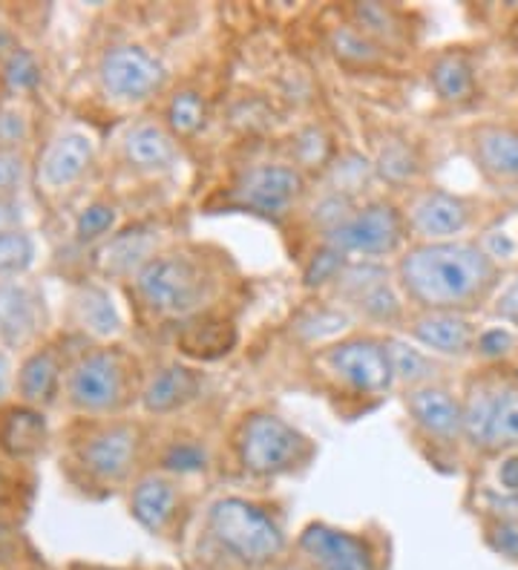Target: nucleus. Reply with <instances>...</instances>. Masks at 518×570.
I'll return each mask as SVG.
<instances>
[{
    "mask_svg": "<svg viewBox=\"0 0 518 570\" xmlns=\"http://www.w3.org/2000/svg\"><path fill=\"white\" fill-rule=\"evenodd\" d=\"M394 279L418 312L472 314L496 297L501 268L472 239L414 243L394 265Z\"/></svg>",
    "mask_w": 518,
    "mask_h": 570,
    "instance_id": "obj_1",
    "label": "nucleus"
},
{
    "mask_svg": "<svg viewBox=\"0 0 518 570\" xmlns=\"http://www.w3.org/2000/svg\"><path fill=\"white\" fill-rule=\"evenodd\" d=\"M141 452L145 430L130 417H72L61 473L84 493L113 495L136 481Z\"/></svg>",
    "mask_w": 518,
    "mask_h": 570,
    "instance_id": "obj_2",
    "label": "nucleus"
},
{
    "mask_svg": "<svg viewBox=\"0 0 518 570\" xmlns=\"http://www.w3.org/2000/svg\"><path fill=\"white\" fill-rule=\"evenodd\" d=\"M145 375L136 357L118 343H84L69 363L61 404L72 417H125L138 404Z\"/></svg>",
    "mask_w": 518,
    "mask_h": 570,
    "instance_id": "obj_3",
    "label": "nucleus"
},
{
    "mask_svg": "<svg viewBox=\"0 0 518 570\" xmlns=\"http://www.w3.org/2000/svg\"><path fill=\"white\" fill-rule=\"evenodd\" d=\"M130 292L150 317L190 321L216 299L219 274L196 250L165 248L130 279Z\"/></svg>",
    "mask_w": 518,
    "mask_h": 570,
    "instance_id": "obj_4",
    "label": "nucleus"
},
{
    "mask_svg": "<svg viewBox=\"0 0 518 570\" xmlns=\"http://www.w3.org/2000/svg\"><path fill=\"white\" fill-rule=\"evenodd\" d=\"M205 530L219 553L245 570H268L289 548L283 522L265 504L245 495H222L211 501Z\"/></svg>",
    "mask_w": 518,
    "mask_h": 570,
    "instance_id": "obj_5",
    "label": "nucleus"
},
{
    "mask_svg": "<svg viewBox=\"0 0 518 570\" xmlns=\"http://www.w3.org/2000/svg\"><path fill=\"white\" fill-rule=\"evenodd\" d=\"M234 455L240 466L254 479H283L294 475L314 459V441L289 424L276 412L256 410L242 417L234 430Z\"/></svg>",
    "mask_w": 518,
    "mask_h": 570,
    "instance_id": "obj_6",
    "label": "nucleus"
},
{
    "mask_svg": "<svg viewBox=\"0 0 518 570\" xmlns=\"http://www.w3.org/2000/svg\"><path fill=\"white\" fill-rule=\"evenodd\" d=\"M314 363L334 386L352 395H387L394 383L387 341L372 334H352V337L329 343L314 355Z\"/></svg>",
    "mask_w": 518,
    "mask_h": 570,
    "instance_id": "obj_7",
    "label": "nucleus"
},
{
    "mask_svg": "<svg viewBox=\"0 0 518 570\" xmlns=\"http://www.w3.org/2000/svg\"><path fill=\"white\" fill-rule=\"evenodd\" d=\"M96 83L118 107L147 105L167 87V67L141 43H110L96 61Z\"/></svg>",
    "mask_w": 518,
    "mask_h": 570,
    "instance_id": "obj_8",
    "label": "nucleus"
},
{
    "mask_svg": "<svg viewBox=\"0 0 518 570\" xmlns=\"http://www.w3.org/2000/svg\"><path fill=\"white\" fill-rule=\"evenodd\" d=\"M409 228L407 216L394 203L372 199L358 205L343 223L323 237L325 245L338 248L349 259H383L403 254Z\"/></svg>",
    "mask_w": 518,
    "mask_h": 570,
    "instance_id": "obj_9",
    "label": "nucleus"
},
{
    "mask_svg": "<svg viewBox=\"0 0 518 570\" xmlns=\"http://www.w3.org/2000/svg\"><path fill=\"white\" fill-rule=\"evenodd\" d=\"M96 136L84 127H61L43 141L41 154L32 161V181L49 199H61L76 190L96 167Z\"/></svg>",
    "mask_w": 518,
    "mask_h": 570,
    "instance_id": "obj_10",
    "label": "nucleus"
},
{
    "mask_svg": "<svg viewBox=\"0 0 518 570\" xmlns=\"http://www.w3.org/2000/svg\"><path fill=\"white\" fill-rule=\"evenodd\" d=\"M72 341H78V337L63 332V337L61 334L58 337H43L38 346L23 352L18 366H14V401L38 406L43 412L61 404L69 363H72L78 348L84 346V343L72 346Z\"/></svg>",
    "mask_w": 518,
    "mask_h": 570,
    "instance_id": "obj_11",
    "label": "nucleus"
},
{
    "mask_svg": "<svg viewBox=\"0 0 518 570\" xmlns=\"http://www.w3.org/2000/svg\"><path fill=\"white\" fill-rule=\"evenodd\" d=\"M332 288L366 321L380 323V326H398L407 321V308H403L407 299L401 294V285L378 259H349Z\"/></svg>",
    "mask_w": 518,
    "mask_h": 570,
    "instance_id": "obj_12",
    "label": "nucleus"
},
{
    "mask_svg": "<svg viewBox=\"0 0 518 570\" xmlns=\"http://www.w3.org/2000/svg\"><path fill=\"white\" fill-rule=\"evenodd\" d=\"M403 216L409 237L418 243H452L476 225L478 203L447 188H427L409 199Z\"/></svg>",
    "mask_w": 518,
    "mask_h": 570,
    "instance_id": "obj_13",
    "label": "nucleus"
},
{
    "mask_svg": "<svg viewBox=\"0 0 518 570\" xmlns=\"http://www.w3.org/2000/svg\"><path fill=\"white\" fill-rule=\"evenodd\" d=\"M305 194V176L297 165L285 161H263L242 170L231 199L251 214L280 219L289 214Z\"/></svg>",
    "mask_w": 518,
    "mask_h": 570,
    "instance_id": "obj_14",
    "label": "nucleus"
},
{
    "mask_svg": "<svg viewBox=\"0 0 518 570\" xmlns=\"http://www.w3.org/2000/svg\"><path fill=\"white\" fill-rule=\"evenodd\" d=\"M297 550L311 570H380L378 548L358 530L311 522L297 535Z\"/></svg>",
    "mask_w": 518,
    "mask_h": 570,
    "instance_id": "obj_15",
    "label": "nucleus"
},
{
    "mask_svg": "<svg viewBox=\"0 0 518 570\" xmlns=\"http://www.w3.org/2000/svg\"><path fill=\"white\" fill-rule=\"evenodd\" d=\"M63 312H67L63 332L84 343H92V346L116 343L125 334V317L113 299L110 285L101 279H84V283L72 285Z\"/></svg>",
    "mask_w": 518,
    "mask_h": 570,
    "instance_id": "obj_16",
    "label": "nucleus"
},
{
    "mask_svg": "<svg viewBox=\"0 0 518 570\" xmlns=\"http://www.w3.org/2000/svg\"><path fill=\"white\" fill-rule=\"evenodd\" d=\"M43 332H47L43 294L27 277L0 283V346L7 352L9 348L29 352L43 341Z\"/></svg>",
    "mask_w": 518,
    "mask_h": 570,
    "instance_id": "obj_17",
    "label": "nucleus"
},
{
    "mask_svg": "<svg viewBox=\"0 0 518 570\" xmlns=\"http://www.w3.org/2000/svg\"><path fill=\"white\" fill-rule=\"evenodd\" d=\"M159 250H165L159 228L150 223H136L130 228H118L107 243L92 248V268L101 283H110V279L130 283Z\"/></svg>",
    "mask_w": 518,
    "mask_h": 570,
    "instance_id": "obj_18",
    "label": "nucleus"
},
{
    "mask_svg": "<svg viewBox=\"0 0 518 570\" xmlns=\"http://www.w3.org/2000/svg\"><path fill=\"white\" fill-rule=\"evenodd\" d=\"M49 444H52V426L47 412L21 404L14 397L0 404V461L29 466L47 455Z\"/></svg>",
    "mask_w": 518,
    "mask_h": 570,
    "instance_id": "obj_19",
    "label": "nucleus"
},
{
    "mask_svg": "<svg viewBox=\"0 0 518 570\" xmlns=\"http://www.w3.org/2000/svg\"><path fill=\"white\" fill-rule=\"evenodd\" d=\"M409 421L429 444L436 446H458L463 441V412L461 397L443 386V383H429L418 390H407Z\"/></svg>",
    "mask_w": 518,
    "mask_h": 570,
    "instance_id": "obj_20",
    "label": "nucleus"
},
{
    "mask_svg": "<svg viewBox=\"0 0 518 570\" xmlns=\"http://www.w3.org/2000/svg\"><path fill=\"white\" fill-rule=\"evenodd\" d=\"M412 343L427 348L436 357H467L476 355V341L481 328L472 323L470 314L456 312H414L407 321Z\"/></svg>",
    "mask_w": 518,
    "mask_h": 570,
    "instance_id": "obj_21",
    "label": "nucleus"
},
{
    "mask_svg": "<svg viewBox=\"0 0 518 570\" xmlns=\"http://www.w3.org/2000/svg\"><path fill=\"white\" fill-rule=\"evenodd\" d=\"M127 508L136 519L138 528H145L153 535H165L176 524L182 508V493L176 479L162 470L136 475L127 490Z\"/></svg>",
    "mask_w": 518,
    "mask_h": 570,
    "instance_id": "obj_22",
    "label": "nucleus"
},
{
    "mask_svg": "<svg viewBox=\"0 0 518 570\" xmlns=\"http://www.w3.org/2000/svg\"><path fill=\"white\" fill-rule=\"evenodd\" d=\"M118 154H121V161L138 176L170 174L176 167V159H179L176 136L167 130V125L153 119L133 121L118 139Z\"/></svg>",
    "mask_w": 518,
    "mask_h": 570,
    "instance_id": "obj_23",
    "label": "nucleus"
},
{
    "mask_svg": "<svg viewBox=\"0 0 518 570\" xmlns=\"http://www.w3.org/2000/svg\"><path fill=\"white\" fill-rule=\"evenodd\" d=\"M199 392L202 381L194 368L179 361H170L162 363L159 368H153L150 375H145L138 406L147 415H173V412L185 410L187 404H194Z\"/></svg>",
    "mask_w": 518,
    "mask_h": 570,
    "instance_id": "obj_24",
    "label": "nucleus"
},
{
    "mask_svg": "<svg viewBox=\"0 0 518 570\" xmlns=\"http://www.w3.org/2000/svg\"><path fill=\"white\" fill-rule=\"evenodd\" d=\"M476 167L492 185H518V127L481 125L470 136Z\"/></svg>",
    "mask_w": 518,
    "mask_h": 570,
    "instance_id": "obj_25",
    "label": "nucleus"
},
{
    "mask_svg": "<svg viewBox=\"0 0 518 570\" xmlns=\"http://www.w3.org/2000/svg\"><path fill=\"white\" fill-rule=\"evenodd\" d=\"M498 386H501V375H476L470 377L461 397L463 444H470L472 450L483 452V455L490 450V426L492 415H496Z\"/></svg>",
    "mask_w": 518,
    "mask_h": 570,
    "instance_id": "obj_26",
    "label": "nucleus"
},
{
    "mask_svg": "<svg viewBox=\"0 0 518 570\" xmlns=\"http://www.w3.org/2000/svg\"><path fill=\"white\" fill-rule=\"evenodd\" d=\"M43 70L32 49L12 38H0V83L12 98H21L41 87Z\"/></svg>",
    "mask_w": 518,
    "mask_h": 570,
    "instance_id": "obj_27",
    "label": "nucleus"
},
{
    "mask_svg": "<svg viewBox=\"0 0 518 570\" xmlns=\"http://www.w3.org/2000/svg\"><path fill=\"white\" fill-rule=\"evenodd\" d=\"M429 83L447 105H467L476 96V67L463 52H443L429 70Z\"/></svg>",
    "mask_w": 518,
    "mask_h": 570,
    "instance_id": "obj_28",
    "label": "nucleus"
},
{
    "mask_svg": "<svg viewBox=\"0 0 518 570\" xmlns=\"http://www.w3.org/2000/svg\"><path fill=\"white\" fill-rule=\"evenodd\" d=\"M387 348L389 361H392L394 381L403 383L407 390L438 383L441 366H438L436 355H429L427 348H421L412 341H401V337H387Z\"/></svg>",
    "mask_w": 518,
    "mask_h": 570,
    "instance_id": "obj_29",
    "label": "nucleus"
},
{
    "mask_svg": "<svg viewBox=\"0 0 518 570\" xmlns=\"http://www.w3.org/2000/svg\"><path fill=\"white\" fill-rule=\"evenodd\" d=\"M118 228H121V210H118V205L113 199L96 196V199L78 208L76 219H72V239L84 245V248H98Z\"/></svg>",
    "mask_w": 518,
    "mask_h": 570,
    "instance_id": "obj_30",
    "label": "nucleus"
},
{
    "mask_svg": "<svg viewBox=\"0 0 518 570\" xmlns=\"http://www.w3.org/2000/svg\"><path fill=\"white\" fill-rule=\"evenodd\" d=\"M518 450V383L516 377H501L496 401V415L490 426V450L487 455Z\"/></svg>",
    "mask_w": 518,
    "mask_h": 570,
    "instance_id": "obj_31",
    "label": "nucleus"
},
{
    "mask_svg": "<svg viewBox=\"0 0 518 570\" xmlns=\"http://www.w3.org/2000/svg\"><path fill=\"white\" fill-rule=\"evenodd\" d=\"M38 263V239L29 228L3 230L0 234V283L23 279Z\"/></svg>",
    "mask_w": 518,
    "mask_h": 570,
    "instance_id": "obj_32",
    "label": "nucleus"
},
{
    "mask_svg": "<svg viewBox=\"0 0 518 570\" xmlns=\"http://www.w3.org/2000/svg\"><path fill=\"white\" fill-rule=\"evenodd\" d=\"M165 125L176 139H179V136L182 139H187V136L199 132V127L205 125V101H202L199 92L194 90L176 92V96L167 101Z\"/></svg>",
    "mask_w": 518,
    "mask_h": 570,
    "instance_id": "obj_33",
    "label": "nucleus"
},
{
    "mask_svg": "<svg viewBox=\"0 0 518 570\" xmlns=\"http://www.w3.org/2000/svg\"><path fill=\"white\" fill-rule=\"evenodd\" d=\"M345 265H349V257H345V254H340L338 248H332V245L323 243L317 250H314V257L309 259V265H305L303 285L305 288H323V285H334L338 283L340 274H343Z\"/></svg>",
    "mask_w": 518,
    "mask_h": 570,
    "instance_id": "obj_34",
    "label": "nucleus"
},
{
    "mask_svg": "<svg viewBox=\"0 0 518 570\" xmlns=\"http://www.w3.org/2000/svg\"><path fill=\"white\" fill-rule=\"evenodd\" d=\"M352 18H354V27L363 32L366 38L372 41H389L392 43L401 32V27L394 23V14L392 9L380 7V3H358L352 9Z\"/></svg>",
    "mask_w": 518,
    "mask_h": 570,
    "instance_id": "obj_35",
    "label": "nucleus"
},
{
    "mask_svg": "<svg viewBox=\"0 0 518 570\" xmlns=\"http://www.w3.org/2000/svg\"><path fill=\"white\" fill-rule=\"evenodd\" d=\"M162 473L167 475H190V473H205L207 470V452L205 446L194 444V441H179L170 444L162 452Z\"/></svg>",
    "mask_w": 518,
    "mask_h": 570,
    "instance_id": "obj_36",
    "label": "nucleus"
},
{
    "mask_svg": "<svg viewBox=\"0 0 518 570\" xmlns=\"http://www.w3.org/2000/svg\"><path fill=\"white\" fill-rule=\"evenodd\" d=\"M332 49L349 63H372L378 58V43L363 36L354 23L334 29Z\"/></svg>",
    "mask_w": 518,
    "mask_h": 570,
    "instance_id": "obj_37",
    "label": "nucleus"
},
{
    "mask_svg": "<svg viewBox=\"0 0 518 570\" xmlns=\"http://www.w3.org/2000/svg\"><path fill=\"white\" fill-rule=\"evenodd\" d=\"M32 179V161L27 150H0V196H18Z\"/></svg>",
    "mask_w": 518,
    "mask_h": 570,
    "instance_id": "obj_38",
    "label": "nucleus"
},
{
    "mask_svg": "<svg viewBox=\"0 0 518 570\" xmlns=\"http://www.w3.org/2000/svg\"><path fill=\"white\" fill-rule=\"evenodd\" d=\"M516 346H518V337L512 328L490 326L478 332L476 355L487 363H498V361H507V357L516 352Z\"/></svg>",
    "mask_w": 518,
    "mask_h": 570,
    "instance_id": "obj_39",
    "label": "nucleus"
},
{
    "mask_svg": "<svg viewBox=\"0 0 518 570\" xmlns=\"http://www.w3.org/2000/svg\"><path fill=\"white\" fill-rule=\"evenodd\" d=\"M487 544L498 557L518 562V519H496L487 528Z\"/></svg>",
    "mask_w": 518,
    "mask_h": 570,
    "instance_id": "obj_40",
    "label": "nucleus"
},
{
    "mask_svg": "<svg viewBox=\"0 0 518 570\" xmlns=\"http://www.w3.org/2000/svg\"><path fill=\"white\" fill-rule=\"evenodd\" d=\"M297 159L303 161V167H323V161L329 159V139L314 127L305 130L297 139Z\"/></svg>",
    "mask_w": 518,
    "mask_h": 570,
    "instance_id": "obj_41",
    "label": "nucleus"
},
{
    "mask_svg": "<svg viewBox=\"0 0 518 570\" xmlns=\"http://www.w3.org/2000/svg\"><path fill=\"white\" fill-rule=\"evenodd\" d=\"M492 314L507 326L518 328V277H512L501 292L492 297Z\"/></svg>",
    "mask_w": 518,
    "mask_h": 570,
    "instance_id": "obj_42",
    "label": "nucleus"
},
{
    "mask_svg": "<svg viewBox=\"0 0 518 570\" xmlns=\"http://www.w3.org/2000/svg\"><path fill=\"white\" fill-rule=\"evenodd\" d=\"M380 174L389 176V179L401 181V179H409V176L414 174V159L412 154H407V150H389V154H383V159H380Z\"/></svg>",
    "mask_w": 518,
    "mask_h": 570,
    "instance_id": "obj_43",
    "label": "nucleus"
},
{
    "mask_svg": "<svg viewBox=\"0 0 518 570\" xmlns=\"http://www.w3.org/2000/svg\"><path fill=\"white\" fill-rule=\"evenodd\" d=\"M27 228V205L18 196H0V234Z\"/></svg>",
    "mask_w": 518,
    "mask_h": 570,
    "instance_id": "obj_44",
    "label": "nucleus"
},
{
    "mask_svg": "<svg viewBox=\"0 0 518 570\" xmlns=\"http://www.w3.org/2000/svg\"><path fill=\"white\" fill-rule=\"evenodd\" d=\"M496 479H498V490L518 495V450L505 452V459H501V464H498L496 470Z\"/></svg>",
    "mask_w": 518,
    "mask_h": 570,
    "instance_id": "obj_45",
    "label": "nucleus"
},
{
    "mask_svg": "<svg viewBox=\"0 0 518 570\" xmlns=\"http://www.w3.org/2000/svg\"><path fill=\"white\" fill-rule=\"evenodd\" d=\"M14 390V363L7 348L0 346V404H7Z\"/></svg>",
    "mask_w": 518,
    "mask_h": 570,
    "instance_id": "obj_46",
    "label": "nucleus"
},
{
    "mask_svg": "<svg viewBox=\"0 0 518 570\" xmlns=\"http://www.w3.org/2000/svg\"><path fill=\"white\" fill-rule=\"evenodd\" d=\"M7 464L9 461H0V519H3L9 501H12V488H18L12 481V473L7 470Z\"/></svg>",
    "mask_w": 518,
    "mask_h": 570,
    "instance_id": "obj_47",
    "label": "nucleus"
},
{
    "mask_svg": "<svg viewBox=\"0 0 518 570\" xmlns=\"http://www.w3.org/2000/svg\"><path fill=\"white\" fill-rule=\"evenodd\" d=\"M268 570H311L309 564H291V562H285V564H274V568H268Z\"/></svg>",
    "mask_w": 518,
    "mask_h": 570,
    "instance_id": "obj_48",
    "label": "nucleus"
}]
</instances>
